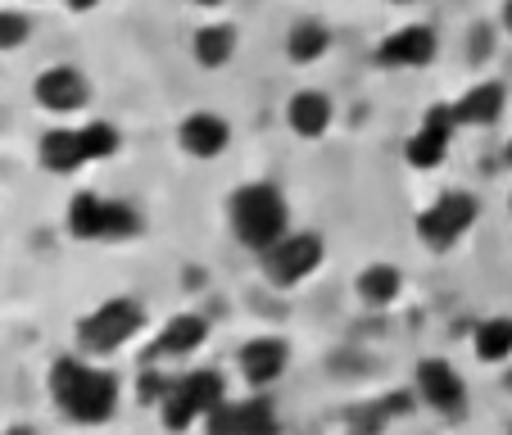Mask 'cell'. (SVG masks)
Masks as SVG:
<instances>
[{
    "mask_svg": "<svg viewBox=\"0 0 512 435\" xmlns=\"http://www.w3.org/2000/svg\"><path fill=\"white\" fill-rule=\"evenodd\" d=\"M472 354L481 358L485 368H499V363H512V318H485L476 322L472 331Z\"/></svg>",
    "mask_w": 512,
    "mask_h": 435,
    "instance_id": "19",
    "label": "cell"
},
{
    "mask_svg": "<svg viewBox=\"0 0 512 435\" xmlns=\"http://www.w3.org/2000/svg\"><path fill=\"white\" fill-rule=\"evenodd\" d=\"M331 123H336V100H331L327 91L304 87L286 100V127L300 136V141H318V136H327Z\"/></svg>",
    "mask_w": 512,
    "mask_h": 435,
    "instance_id": "12",
    "label": "cell"
},
{
    "mask_svg": "<svg viewBox=\"0 0 512 435\" xmlns=\"http://www.w3.org/2000/svg\"><path fill=\"white\" fill-rule=\"evenodd\" d=\"M50 399H55L59 417L73 426H105L114 422L118 399H123V386L109 368H96L87 363V354H59L50 363Z\"/></svg>",
    "mask_w": 512,
    "mask_h": 435,
    "instance_id": "1",
    "label": "cell"
},
{
    "mask_svg": "<svg viewBox=\"0 0 512 435\" xmlns=\"http://www.w3.org/2000/svg\"><path fill=\"white\" fill-rule=\"evenodd\" d=\"M177 386L191 395V404L200 408L204 417L213 413L218 404H227V377L218 368H191V372H177Z\"/></svg>",
    "mask_w": 512,
    "mask_h": 435,
    "instance_id": "21",
    "label": "cell"
},
{
    "mask_svg": "<svg viewBox=\"0 0 512 435\" xmlns=\"http://www.w3.org/2000/svg\"><path fill=\"white\" fill-rule=\"evenodd\" d=\"M503 164L512 168V136H508V145H503Z\"/></svg>",
    "mask_w": 512,
    "mask_h": 435,
    "instance_id": "32",
    "label": "cell"
},
{
    "mask_svg": "<svg viewBox=\"0 0 512 435\" xmlns=\"http://www.w3.org/2000/svg\"><path fill=\"white\" fill-rule=\"evenodd\" d=\"M508 218H512V195H508Z\"/></svg>",
    "mask_w": 512,
    "mask_h": 435,
    "instance_id": "35",
    "label": "cell"
},
{
    "mask_svg": "<svg viewBox=\"0 0 512 435\" xmlns=\"http://www.w3.org/2000/svg\"><path fill=\"white\" fill-rule=\"evenodd\" d=\"M227 227L245 250L263 254L290 232V204L272 182H245L227 200Z\"/></svg>",
    "mask_w": 512,
    "mask_h": 435,
    "instance_id": "2",
    "label": "cell"
},
{
    "mask_svg": "<svg viewBox=\"0 0 512 435\" xmlns=\"http://www.w3.org/2000/svg\"><path fill=\"white\" fill-rule=\"evenodd\" d=\"M105 200L109 195L78 191L64 204V232L73 241H105Z\"/></svg>",
    "mask_w": 512,
    "mask_h": 435,
    "instance_id": "17",
    "label": "cell"
},
{
    "mask_svg": "<svg viewBox=\"0 0 512 435\" xmlns=\"http://www.w3.org/2000/svg\"><path fill=\"white\" fill-rule=\"evenodd\" d=\"M236 368H241L245 386L250 390H268L286 377L290 368V345L281 336H254L236 349Z\"/></svg>",
    "mask_w": 512,
    "mask_h": 435,
    "instance_id": "10",
    "label": "cell"
},
{
    "mask_svg": "<svg viewBox=\"0 0 512 435\" xmlns=\"http://www.w3.org/2000/svg\"><path fill=\"white\" fill-rule=\"evenodd\" d=\"M32 100L46 109L50 118H73L78 109L91 105V82L78 64H50L32 82Z\"/></svg>",
    "mask_w": 512,
    "mask_h": 435,
    "instance_id": "6",
    "label": "cell"
},
{
    "mask_svg": "<svg viewBox=\"0 0 512 435\" xmlns=\"http://www.w3.org/2000/svg\"><path fill=\"white\" fill-rule=\"evenodd\" d=\"M481 218V200L472 191H440L426 209H417L413 232L431 254H449Z\"/></svg>",
    "mask_w": 512,
    "mask_h": 435,
    "instance_id": "4",
    "label": "cell"
},
{
    "mask_svg": "<svg viewBox=\"0 0 512 435\" xmlns=\"http://www.w3.org/2000/svg\"><path fill=\"white\" fill-rule=\"evenodd\" d=\"M0 435H37V431H32V426H23V422H14V426H5Z\"/></svg>",
    "mask_w": 512,
    "mask_h": 435,
    "instance_id": "30",
    "label": "cell"
},
{
    "mask_svg": "<svg viewBox=\"0 0 512 435\" xmlns=\"http://www.w3.org/2000/svg\"><path fill=\"white\" fill-rule=\"evenodd\" d=\"M173 386H177V372H168L164 363H150V358H145L141 377H136V404L159 408L168 395H173Z\"/></svg>",
    "mask_w": 512,
    "mask_h": 435,
    "instance_id": "25",
    "label": "cell"
},
{
    "mask_svg": "<svg viewBox=\"0 0 512 435\" xmlns=\"http://www.w3.org/2000/svg\"><path fill=\"white\" fill-rule=\"evenodd\" d=\"M28 37H32V19L23 10H14V5H5V10H0V55L23 50Z\"/></svg>",
    "mask_w": 512,
    "mask_h": 435,
    "instance_id": "27",
    "label": "cell"
},
{
    "mask_svg": "<svg viewBox=\"0 0 512 435\" xmlns=\"http://www.w3.org/2000/svg\"><path fill=\"white\" fill-rule=\"evenodd\" d=\"M331 50V28L322 19H300L286 32V59L290 64H318Z\"/></svg>",
    "mask_w": 512,
    "mask_h": 435,
    "instance_id": "20",
    "label": "cell"
},
{
    "mask_svg": "<svg viewBox=\"0 0 512 435\" xmlns=\"http://www.w3.org/2000/svg\"><path fill=\"white\" fill-rule=\"evenodd\" d=\"M322 259H327V241L318 232H286L277 245H268L259 254V268L272 286L290 290V286H300V281H309L322 268Z\"/></svg>",
    "mask_w": 512,
    "mask_h": 435,
    "instance_id": "5",
    "label": "cell"
},
{
    "mask_svg": "<svg viewBox=\"0 0 512 435\" xmlns=\"http://www.w3.org/2000/svg\"><path fill=\"white\" fill-rule=\"evenodd\" d=\"M390 5H417V0H390Z\"/></svg>",
    "mask_w": 512,
    "mask_h": 435,
    "instance_id": "34",
    "label": "cell"
},
{
    "mask_svg": "<svg viewBox=\"0 0 512 435\" xmlns=\"http://www.w3.org/2000/svg\"><path fill=\"white\" fill-rule=\"evenodd\" d=\"M59 5H64L68 14H91L100 5V0H59Z\"/></svg>",
    "mask_w": 512,
    "mask_h": 435,
    "instance_id": "28",
    "label": "cell"
},
{
    "mask_svg": "<svg viewBox=\"0 0 512 435\" xmlns=\"http://www.w3.org/2000/svg\"><path fill=\"white\" fill-rule=\"evenodd\" d=\"M204 340H209V318L204 313H173V318L159 327L155 345H150V363H164V358H173V363H182V358L200 354Z\"/></svg>",
    "mask_w": 512,
    "mask_h": 435,
    "instance_id": "11",
    "label": "cell"
},
{
    "mask_svg": "<svg viewBox=\"0 0 512 435\" xmlns=\"http://www.w3.org/2000/svg\"><path fill=\"white\" fill-rule=\"evenodd\" d=\"M236 46H241V32L232 23H204L191 37V59L200 68H209V73H218V68H227L236 59Z\"/></svg>",
    "mask_w": 512,
    "mask_h": 435,
    "instance_id": "16",
    "label": "cell"
},
{
    "mask_svg": "<svg viewBox=\"0 0 512 435\" xmlns=\"http://www.w3.org/2000/svg\"><path fill=\"white\" fill-rule=\"evenodd\" d=\"M508 109V91L503 82H472L463 96L454 100V114H458V127H494Z\"/></svg>",
    "mask_w": 512,
    "mask_h": 435,
    "instance_id": "15",
    "label": "cell"
},
{
    "mask_svg": "<svg viewBox=\"0 0 512 435\" xmlns=\"http://www.w3.org/2000/svg\"><path fill=\"white\" fill-rule=\"evenodd\" d=\"M499 23H503V32L512 37V0H503V10H499Z\"/></svg>",
    "mask_w": 512,
    "mask_h": 435,
    "instance_id": "29",
    "label": "cell"
},
{
    "mask_svg": "<svg viewBox=\"0 0 512 435\" xmlns=\"http://www.w3.org/2000/svg\"><path fill=\"white\" fill-rule=\"evenodd\" d=\"M345 435H372V431H363V426H354V431H345Z\"/></svg>",
    "mask_w": 512,
    "mask_h": 435,
    "instance_id": "33",
    "label": "cell"
},
{
    "mask_svg": "<svg viewBox=\"0 0 512 435\" xmlns=\"http://www.w3.org/2000/svg\"><path fill=\"white\" fill-rule=\"evenodd\" d=\"M78 136H82V150H87V164H105V159H114L118 150H123V132H118L109 118H91V123H82Z\"/></svg>",
    "mask_w": 512,
    "mask_h": 435,
    "instance_id": "22",
    "label": "cell"
},
{
    "mask_svg": "<svg viewBox=\"0 0 512 435\" xmlns=\"http://www.w3.org/2000/svg\"><path fill=\"white\" fill-rule=\"evenodd\" d=\"M141 331H145V309L136 300H127V295H114V300H100L96 309L78 318V349L87 358H109L132 345Z\"/></svg>",
    "mask_w": 512,
    "mask_h": 435,
    "instance_id": "3",
    "label": "cell"
},
{
    "mask_svg": "<svg viewBox=\"0 0 512 435\" xmlns=\"http://www.w3.org/2000/svg\"><path fill=\"white\" fill-rule=\"evenodd\" d=\"M37 164L50 177H73L87 168V150H82L78 127H50L37 136Z\"/></svg>",
    "mask_w": 512,
    "mask_h": 435,
    "instance_id": "13",
    "label": "cell"
},
{
    "mask_svg": "<svg viewBox=\"0 0 512 435\" xmlns=\"http://www.w3.org/2000/svg\"><path fill=\"white\" fill-rule=\"evenodd\" d=\"M0 127H5V118H0Z\"/></svg>",
    "mask_w": 512,
    "mask_h": 435,
    "instance_id": "36",
    "label": "cell"
},
{
    "mask_svg": "<svg viewBox=\"0 0 512 435\" xmlns=\"http://www.w3.org/2000/svg\"><path fill=\"white\" fill-rule=\"evenodd\" d=\"M440 55V37H435L431 23H404V28L386 32L377 46V64L386 73H413V68H426Z\"/></svg>",
    "mask_w": 512,
    "mask_h": 435,
    "instance_id": "8",
    "label": "cell"
},
{
    "mask_svg": "<svg viewBox=\"0 0 512 435\" xmlns=\"http://www.w3.org/2000/svg\"><path fill=\"white\" fill-rule=\"evenodd\" d=\"M141 232H145L141 209H136V204H127V200H114V195H109V200H105V241H109V245H118V241H136Z\"/></svg>",
    "mask_w": 512,
    "mask_h": 435,
    "instance_id": "23",
    "label": "cell"
},
{
    "mask_svg": "<svg viewBox=\"0 0 512 435\" xmlns=\"http://www.w3.org/2000/svg\"><path fill=\"white\" fill-rule=\"evenodd\" d=\"M449 145H454V132H440V127H426L422 123L404 141V164L413 168V173H435V168H445Z\"/></svg>",
    "mask_w": 512,
    "mask_h": 435,
    "instance_id": "18",
    "label": "cell"
},
{
    "mask_svg": "<svg viewBox=\"0 0 512 435\" xmlns=\"http://www.w3.org/2000/svg\"><path fill=\"white\" fill-rule=\"evenodd\" d=\"M159 422H164V431L168 435H186L191 426H200L204 422V413L191 404V395H186L182 386H173V395L159 404Z\"/></svg>",
    "mask_w": 512,
    "mask_h": 435,
    "instance_id": "24",
    "label": "cell"
},
{
    "mask_svg": "<svg viewBox=\"0 0 512 435\" xmlns=\"http://www.w3.org/2000/svg\"><path fill=\"white\" fill-rule=\"evenodd\" d=\"M236 404H241V435H281V417L268 395L236 399Z\"/></svg>",
    "mask_w": 512,
    "mask_h": 435,
    "instance_id": "26",
    "label": "cell"
},
{
    "mask_svg": "<svg viewBox=\"0 0 512 435\" xmlns=\"http://www.w3.org/2000/svg\"><path fill=\"white\" fill-rule=\"evenodd\" d=\"M227 145H232V123L223 114H213V109H195V114H186L177 123V150L186 159L209 164V159L227 155Z\"/></svg>",
    "mask_w": 512,
    "mask_h": 435,
    "instance_id": "9",
    "label": "cell"
},
{
    "mask_svg": "<svg viewBox=\"0 0 512 435\" xmlns=\"http://www.w3.org/2000/svg\"><path fill=\"white\" fill-rule=\"evenodd\" d=\"M191 5H200V10H223L227 0H191Z\"/></svg>",
    "mask_w": 512,
    "mask_h": 435,
    "instance_id": "31",
    "label": "cell"
},
{
    "mask_svg": "<svg viewBox=\"0 0 512 435\" xmlns=\"http://www.w3.org/2000/svg\"><path fill=\"white\" fill-rule=\"evenodd\" d=\"M399 295H404V268H395V263H368V268L354 272V300L363 309L381 313L399 304Z\"/></svg>",
    "mask_w": 512,
    "mask_h": 435,
    "instance_id": "14",
    "label": "cell"
},
{
    "mask_svg": "<svg viewBox=\"0 0 512 435\" xmlns=\"http://www.w3.org/2000/svg\"><path fill=\"white\" fill-rule=\"evenodd\" d=\"M413 395L440 417H463L467 413V381L449 358H422V363H417Z\"/></svg>",
    "mask_w": 512,
    "mask_h": 435,
    "instance_id": "7",
    "label": "cell"
}]
</instances>
